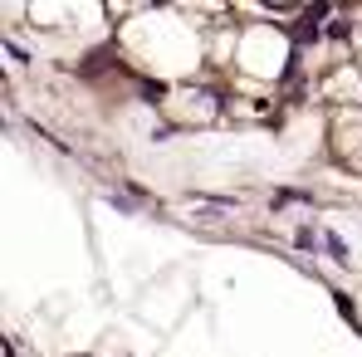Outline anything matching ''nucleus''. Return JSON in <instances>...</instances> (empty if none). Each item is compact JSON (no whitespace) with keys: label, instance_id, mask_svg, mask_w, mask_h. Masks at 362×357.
<instances>
[{"label":"nucleus","instance_id":"f257e3e1","mask_svg":"<svg viewBox=\"0 0 362 357\" xmlns=\"http://www.w3.org/2000/svg\"><path fill=\"white\" fill-rule=\"evenodd\" d=\"M333 303H338V313H343V318L358 328V308H353V298H348V294H333Z\"/></svg>","mask_w":362,"mask_h":357},{"label":"nucleus","instance_id":"f03ea898","mask_svg":"<svg viewBox=\"0 0 362 357\" xmlns=\"http://www.w3.org/2000/svg\"><path fill=\"white\" fill-rule=\"evenodd\" d=\"M328 250H333V259H348V245H343L338 235H328Z\"/></svg>","mask_w":362,"mask_h":357}]
</instances>
